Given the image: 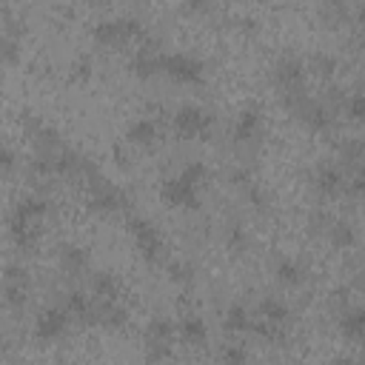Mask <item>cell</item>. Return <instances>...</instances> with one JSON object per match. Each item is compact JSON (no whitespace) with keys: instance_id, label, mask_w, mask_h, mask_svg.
<instances>
[{"instance_id":"6da1fadb","label":"cell","mask_w":365,"mask_h":365,"mask_svg":"<svg viewBox=\"0 0 365 365\" xmlns=\"http://www.w3.org/2000/svg\"><path fill=\"white\" fill-rule=\"evenodd\" d=\"M48 202L43 197H23L11 214H9V231L17 248H29L34 245V240L40 237V220L46 217Z\"/></svg>"},{"instance_id":"7a4b0ae2","label":"cell","mask_w":365,"mask_h":365,"mask_svg":"<svg viewBox=\"0 0 365 365\" xmlns=\"http://www.w3.org/2000/svg\"><path fill=\"white\" fill-rule=\"evenodd\" d=\"M91 37L100 46H123L128 40H145L143 23L134 17H117V20H103L91 29Z\"/></svg>"},{"instance_id":"3957f363","label":"cell","mask_w":365,"mask_h":365,"mask_svg":"<svg viewBox=\"0 0 365 365\" xmlns=\"http://www.w3.org/2000/svg\"><path fill=\"white\" fill-rule=\"evenodd\" d=\"M123 205H128V197H125L123 188L111 185L100 174L88 177V208L91 211H114V208H123Z\"/></svg>"},{"instance_id":"277c9868","label":"cell","mask_w":365,"mask_h":365,"mask_svg":"<svg viewBox=\"0 0 365 365\" xmlns=\"http://www.w3.org/2000/svg\"><path fill=\"white\" fill-rule=\"evenodd\" d=\"M128 231H131V237H134L137 251L143 254V259L145 262H160V257H163V237L154 228V222L145 220V217H131L128 220Z\"/></svg>"},{"instance_id":"5b68a950","label":"cell","mask_w":365,"mask_h":365,"mask_svg":"<svg viewBox=\"0 0 365 365\" xmlns=\"http://www.w3.org/2000/svg\"><path fill=\"white\" fill-rule=\"evenodd\" d=\"M171 339H174V325L165 317H154L145 328V359L157 362V359H168L171 351Z\"/></svg>"},{"instance_id":"8992f818","label":"cell","mask_w":365,"mask_h":365,"mask_svg":"<svg viewBox=\"0 0 365 365\" xmlns=\"http://www.w3.org/2000/svg\"><path fill=\"white\" fill-rule=\"evenodd\" d=\"M163 71L177 80V83H185V86H197L202 83V74H205V66L191 57V54H182V51H174V54H163Z\"/></svg>"},{"instance_id":"52a82bcc","label":"cell","mask_w":365,"mask_h":365,"mask_svg":"<svg viewBox=\"0 0 365 365\" xmlns=\"http://www.w3.org/2000/svg\"><path fill=\"white\" fill-rule=\"evenodd\" d=\"M211 128V114L200 106H180L174 111V131L182 137V140H191V137H200Z\"/></svg>"},{"instance_id":"ba28073f","label":"cell","mask_w":365,"mask_h":365,"mask_svg":"<svg viewBox=\"0 0 365 365\" xmlns=\"http://www.w3.org/2000/svg\"><path fill=\"white\" fill-rule=\"evenodd\" d=\"M197 188H200V185L191 182L188 177L174 174V177H168V180L163 182L160 194H163V200H165L168 205H177V208H197V202H200V191H197Z\"/></svg>"},{"instance_id":"9c48e42d","label":"cell","mask_w":365,"mask_h":365,"mask_svg":"<svg viewBox=\"0 0 365 365\" xmlns=\"http://www.w3.org/2000/svg\"><path fill=\"white\" fill-rule=\"evenodd\" d=\"M3 297H6L9 308H14V311L26 305V299H29V271L23 265H17V262L6 265V271H3Z\"/></svg>"},{"instance_id":"30bf717a","label":"cell","mask_w":365,"mask_h":365,"mask_svg":"<svg viewBox=\"0 0 365 365\" xmlns=\"http://www.w3.org/2000/svg\"><path fill=\"white\" fill-rule=\"evenodd\" d=\"M274 83L279 91H291V88H302L305 86V63L297 54H285L277 60L274 66Z\"/></svg>"},{"instance_id":"8fae6325","label":"cell","mask_w":365,"mask_h":365,"mask_svg":"<svg viewBox=\"0 0 365 365\" xmlns=\"http://www.w3.org/2000/svg\"><path fill=\"white\" fill-rule=\"evenodd\" d=\"M68 311L66 308H46L40 317H37V322H34V336L40 339V342H51V339H60L63 334H66V328H68Z\"/></svg>"},{"instance_id":"7c38bea8","label":"cell","mask_w":365,"mask_h":365,"mask_svg":"<svg viewBox=\"0 0 365 365\" xmlns=\"http://www.w3.org/2000/svg\"><path fill=\"white\" fill-rule=\"evenodd\" d=\"M311 182H314V191H317V194H322V197H336V194L345 188V168H339L336 163H322V165L314 171Z\"/></svg>"},{"instance_id":"4fadbf2b","label":"cell","mask_w":365,"mask_h":365,"mask_svg":"<svg viewBox=\"0 0 365 365\" xmlns=\"http://www.w3.org/2000/svg\"><path fill=\"white\" fill-rule=\"evenodd\" d=\"M259 131H262V114H259V108L251 106V108L240 111V117L234 123V140L237 143H254L259 137Z\"/></svg>"},{"instance_id":"5bb4252c","label":"cell","mask_w":365,"mask_h":365,"mask_svg":"<svg viewBox=\"0 0 365 365\" xmlns=\"http://www.w3.org/2000/svg\"><path fill=\"white\" fill-rule=\"evenodd\" d=\"M339 331H342L345 339L362 342V336H365V311H362L359 305L342 308V311H339Z\"/></svg>"},{"instance_id":"9a60e30c","label":"cell","mask_w":365,"mask_h":365,"mask_svg":"<svg viewBox=\"0 0 365 365\" xmlns=\"http://www.w3.org/2000/svg\"><path fill=\"white\" fill-rule=\"evenodd\" d=\"M63 308L68 311V317L86 322V325H94V299L80 294V291H71L63 297Z\"/></svg>"},{"instance_id":"2e32d148","label":"cell","mask_w":365,"mask_h":365,"mask_svg":"<svg viewBox=\"0 0 365 365\" xmlns=\"http://www.w3.org/2000/svg\"><path fill=\"white\" fill-rule=\"evenodd\" d=\"M57 254H60V268L66 274H71V277H77V274H83L88 268V254L74 242H63Z\"/></svg>"},{"instance_id":"e0dca14e","label":"cell","mask_w":365,"mask_h":365,"mask_svg":"<svg viewBox=\"0 0 365 365\" xmlns=\"http://www.w3.org/2000/svg\"><path fill=\"white\" fill-rule=\"evenodd\" d=\"M131 71L137 77H154L157 71H163V54H157L151 46H143L131 60Z\"/></svg>"},{"instance_id":"ac0fdd59","label":"cell","mask_w":365,"mask_h":365,"mask_svg":"<svg viewBox=\"0 0 365 365\" xmlns=\"http://www.w3.org/2000/svg\"><path fill=\"white\" fill-rule=\"evenodd\" d=\"M91 294H94V299H103V302L117 299V297H120V282H117V277H114L111 271H97V274L91 277Z\"/></svg>"},{"instance_id":"d6986e66","label":"cell","mask_w":365,"mask_h":365,"mask_svg":"<svg viewBox=\"0 0 365 365\" xmlns=\"http://www.w3.org/2000/svg\"><path fill=\"white\" fill-rule=\"evenodd\" d=\"M177 331H180V339H182L185 345H202V342H205V336H208V328H205V322H202L200 317H194V314L182 317Z\"/></svg>"},{"instance_id":"ffe728a7","label":"cell","mask_w":365,"mask_h":365,"mask_svg":"<svg viewBox=\"0 0 365 365\" xmlns=\"http://www.w3.org/2000/svg\"><path fill=\"white\" fill-rule=\"evenodd\" d=\"M257 314L265 322H277V325H285L288 322V305L279 297H262L259 305H257Z\"/></svg>"},{"instance_id":"44dd1931","label":"cell","mask_w":365,"mask_h":365,"mask_svg":"<svg viewBox=\"0 0 365 365\" xmlns=\"http://www.w3.org/2000/svg\"><path fill=\"white\" fill-rule=\"evenodd\" d=\"M128 140L131 143H140V145H148L157 140V123L151 117H140L128 125Z\"/></svg>"},{"instance_id":"7402d4cb","label":"cell","mask_w":365,"mask_h":365,"mask_svg":"<svg viewBox=\"0 0 365 365\" xmlns=\"http://www.w3.org/2000/svg\"><path fill=\"white\" fill-rule=\"evenodd\" d=\"M328 231V237H331V242L336 245V248H351L354 242H356V231H354V225L351 222H334L331 220V225L325 228Z\"/></svg>"},{"instance_id":"603a6c76","label":"cell","mask_w":365,"mask_h":365,"mask_svg":"<svg viewBox=\"0 0 365 365\" xmlns=\"http://www.w3.org/2000/svg\"><path fill=\"white\" fill-rule=\"evenodd\" d=\"M225 328L234 331V334L251 331V314H248V308L240 305V302H234V305L228 308V314H225Z\"/></svg>"},{"instance_id":"cb8c5ba5","label":"cell","mask_w":365,"mask_h":365,"mask_svg":"<svg viewBox=\"0 0 365 365\" xmlns=\"http://www.w3.org/2000/svg\"><path fill=\"white\" fill-rule=\"evenodd\" d=\"M277 277H279V282H285V285H299V282L305 279V271H302V265L294 262V259H279V262H277Z\"/></svg>"},{"instance_id":"d4e9b609","label":"cell","mask_w":365,"mask_h":365,"mask_svg":"<svg viewBox=\"0 0 365 365\" xmlns=\"http://www.w3.org/2000/svg\"><path fill=\"white\" fill-rule=\"evenodd\" d=\"M362 154H365L362 140H345L342 143V165L345 168H351V171L362 168Z\"/></svg>"},{"instance_id":"484cf974","label":"cell","mask_w":365,"mask_h":365,"mask_svg":"<svg viewBox=\"0 0 365 365\" xmlns=\"http://www.w3.org/2000/svg\"><path fill=\"white\" fill-rule=\"evenodd\" d=\"M339 108L351 117V120H362V114H365V100H362V94L359 91H354V94H348V97H342L339 100Z\"/></svg>"},{"instance_id":"4316f807","label":"cell","mask_w":365,"mask_h":365,"mask_svg":"<svg viewBox=\"0 0 365 365\" xmlns=\"http://www.w3.org/2000/svg\"><path fill=\"white\" fill-rule=\"evenodd\" d=\"M17 57H20V46L14 31L0 34V63H17Z\"/></svg>"},{"instance_id":"83f0119b","label":"cell","mask_w":365,"mask_h":365,"mask_svg":"<svg viewBox=\"0 0 365 365\" xmlns=\"http://www.w3.org/2000/svg\"><path fill=\"white\" fill-rule=\"evenodd\" d=\"M168 274H171V279H174L177 285H188V282L194 279V268H191L188 262H171V265H168Z\"/></svg>"},{"instance_id":"f1b7e54d","label":"cell","mask_w":365,"mask_h":365,"mask_svg":"<svg viewBox=\"0 0 365 365\" xmlns=\"http://www.w3.org/2000/svg\"><path fill=\"white\" fill-rule=\"evenodd\" d=\"M225 242H228V248H231V251H237V254H240V251L245 248L248 237H245V231H242L240 225H231V228H228V234H225Z\"/></svg>"},{"instance_id":"f546056e","label":"cell","mask_w":365,"mask_h":365,"mask_svg":"<svg viewBox=\"0 0 365 365\" xmlns=\"http://www.w3.org/2000/svg\"><path fill=\"white\" fill-rule=\"evenodd\" d=\"M180 174H182V177H188L191 182H197V185H200V182L205 180V174H208V171H205V165H202V163L191 160V163H185V165H182V171H180Z\"/></svg>"},{"instance_id":"4dcf8cb0","label":"cell","mask_w":365,"mask_h":365,"mask_svg":"<svg viewBox=\"0 0 365 365\" xmlns=\"http://www.w3.org/2000/svg\"><path fill=\"white\" fill-rule=\"evenodd\" d=\"M311 66H314V71H317V74H334V68H336V60H334L331 54H314Z\"/></svg>"},{"instance_id":"1f68e13d","label":"cell","mask_w":365,"mask_h":365,"mask_svg":"<svg viewBox=\"0 0 365 365\" xmlns=\"http://www.w3.org/2000/svg\"><path fill=\"white\" fill-rule=\"evenodd\" d=\"M14 168H17V157H14V151H11L9 145L0 143V174H11Z\"/></svg>"},{"instance_id":"d6a6232c","label":"cell","mask_w":365,"mask_h":365,"mask_svg":"<svg viewBox=\"0 0 365 365\" xmlns=\"http://www.w3.org/2000/svg\"><path fill=\"white\" fill-rule=\"evenodd\" d=\"M322 6H325V11H328L334 20H345V17H348L345 0H322Z\"/></svg>"},{"instance_id":"836d02e7","label":"cell","mask_w":365,"mask_h":365,"mask_svg":"<svg viewBox=\"0 0 365 365\" xmlns=\"http://www.w3.org/2000/svg\"><path fill=\"white\" fill-rule=\"evenodd\" d=\"M220 359H222V362H245V359H248V354H245L242 348L228 345V348H222V351H220Z\"/></svg>"},{"instance_id":"e575fe53","label":"cell","mask_w":365,"mask_h":365,"mask_svg":"<svg viewBox=\"0 0 365 365\" xmlns=\"http://www.w3.org/2000/svg\"><path fill=\"white\" fill-rule=\"evenodd\" d=\"M328 225H331V217H328L325 211H314V214H311V228H314V231H325Z\"/></svg>"},{"instance_id":"d590c367","label":"cell","mask_w":365,"mask_h":365,"mask_svg":"<svg viewBox=\"0 0 365 365\" xmlns=\"http://www.w3.org/2000/svg\"><path fill=\"white\" fill-rule=\"evenodd\" d=\"M185 6L194 9V11H205L208 9V0H185Z\"/></svg>"},{"instance_id":"8d00e7d4","label":"cell","mask_w":365,"mask_h":365,"mask_svg":"<svg viewBox=\"0 0 365 365\" xmlns=\"http://www.w3.org/2000/svg\"><path fill=\"white\" fill-rule=\"evenodd\" d=\"M3 351H6V336L0 334V354H3Z\"/></svg>"}]
</instances>
